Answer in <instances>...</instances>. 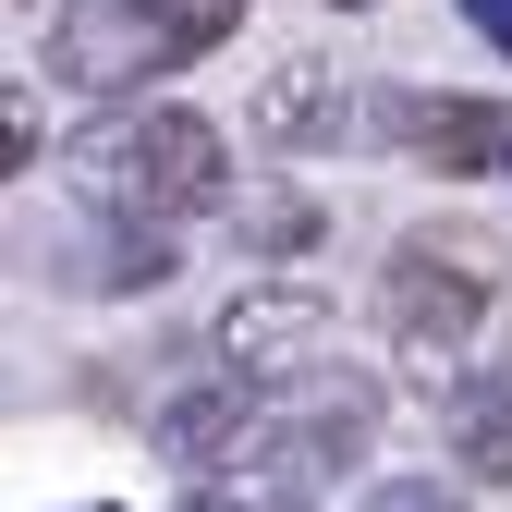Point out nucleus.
I'll list each match as a JSON object with an SVG mask.
<instances>
[{
    "instance_id": "4468645a",
    "label": "nucleus",
    "mask_w": 512,
    "mask_h": 512,
    "mask_svg": "<svg viewBox=\"0 0 512 512\" xmlns=\"http://www.w3.org/2000/svg\"><path fill=\"white\" fill-rule=\"evenodd\" d=\"M86 512H110V500H86Z\"/></svg>"
},
{
    "instance_id": "39448f33",
    "label": "nucleus",
    "mask_w": 512,
    "mask_h": 512,
    "mask_svg": "<svg viewBox=\"0 0 512 512\" xmlns=\"http://www.w3.org/2000/svg\"><path fill=\"white\" fill-rule=\"evenodd\" d=\"M366 135L403 147L415 171H512V98H452V86H378Z\"/></svg>"
},
{
    "instance_id": "0eeeda50",
    "label": "nucleus",
    "mask_w": 512,
    "mask_h": 512,
    "mask_svg": "<svg viewBox=\"0 0 512 512\" xmlns=\"http://www.w3.org/2000/svg\"><path fill=\"white\" fill-rule=\"evenodd\" d=\"M256 135L269 147H330L342 135V61H281V74H256Z\"/></svg>"
},
{
    "instance_id": "f8f14e48",
    "label": "nucleus",
    "mask_w": 512,
    "mask_h": 512,
    "mask_svg": "<svg viewBox=\"0 0 512 512\" xmlns=\"http://www.w3.org/2000/svg\"><path fill=\"white\" fill-rule=\"evenodd\" d=\"M464 25H476V37H488L500 61H512V0H464Z\"/></svg>"
},
{
    "instance_id": "423d86ee",
    "label": "nucleus",
    "mask_w": 512,
    "mask_h": 512,
    "mask_svg": "<svg viewBox=\"0 0 512 512\" xmlns=\"http://www.w3.org/2000/svg\"><path fill=\"white\" fill-rule=\"evenodd\" d=\"M196 512H317V464L293 439H244L220 476H196Z\"/></svg>"
},
{
    "instance_id": "1a4fd4ad",
    "label": "nucleus",
    "mask_w": 512,
    "mask_h": 512,
    "mask_svg": "<svg viewBox=\"0 0 512 512\" xmlns=\"http://www.w3.org/2000/svg\"><path fill=\"white\" fill-rule=\"evenodd\" d=\"M317 232H330V208H317L305 183H269V196H244V256H256L269 281H281V256H305Z\"/></svg>"
},
{
    "instance_id": "f257e3e1",
    "label": "nucleus",
    "mask_w": 512,
    "mask_h": 512,
    "mask_svg": "<svg viewBox=\"0 0 512 512\" xmlns=\"http://www.w3.org/2000/svg\"><path fill=\"white\" fill-rule=\"evenodd\" d=\"M86 196L110 220H147V232H183L196 208L232 196V147H220V122L196 98H147V110H122L110 135H86Z\"/></svg>"
},
{
    "instance_id": "20e7f679",
    "label": "nucleus",
    "mask_w": 512,
    "mask_h": 512,
    "mask_svg": "<svg viewBox=\"0 0 512 512\" xmlns=\"http://www.w3.org/2000/svg\"><path fill=\"white\" fill-rule=\"evenodd\" d=\"M330 330H342V305L317 293V281H244L232 305H220V330H208V354L232 366V391H281V378H305L317 354H330Z\"/></svg>"
},
{
    "instance_id": "9b49d317",
    "label": "nucleus",
    "mask_w": 512,
    "mask_h": 512,
    "mask_svg": "<svg viewBox=\"0 0 512 512\" xmlns=\"http://www.w3.org/2000/svg\"><path fill=\"white\" fill-rule=\"evenodd\" d=\"M366 512H452V488H427V476H391V488H366Z\"/></svg>"
},
{
    "instance_id": "f03ea898",
    "label": "nucleus",
    "mask_w": 512,
    "mask_h": 512,
    "mask_svg": "<svg viewBox=\"0 0 512 512\" xmlns=\"http://www.w3.org/2000/svg\"><path fill=\"white\" fill-rule=\"evenodd\" d=\"M244 25V0H61L49 13V74L74 98H135L159 74H183L196 49H220Z\"/></svg>"
},
{
    "instance_id": "6e6552de",
    "label": "nucleus",
    "mask_w": 512,
    "mask_h": 512,
    "mask_svg": "<svg viewBox=\"0 0 512 512\" xmlns=\"http://www.w3.org/2000/svg\"><path fill=\"white\" fill-rule=\"evenodd\" d=\"M452 452H464L476 488H512V366H488V378L452 391Z\"/></svg>"
},
{
    "instance_id": "ddd939ff",
    "label": "nucleus",
    "mask_w": 512,
    "mask_h": 512,
    "mask_svg": "<svg viewBox=\"0 0 512 512\" xmlns=\"http://www.w3.org/2000/svg\"><path fill=\"white\" fill-rule=\"evenodd\" d=\"M342 13H366V0H342Z\"/></svg>"
},
{
    "instance_id": "7ed1b4c3",
    "label": "nucleus",
    "mask_w": 512,
    "mask_h": 512,
    "mask_svg": "<svg viewBox=\"0 0 512 512\" xmlns=\"http://www.w3.org/2000/svg\"><path fill=\"white\" fill-rule=\"evenodd\" d=\"M488 305H500V244L488 232H403L391 244V269H378V330H391L403 354H464L488 330Z\"/></svg>"
},
{
    "instance_id": "9d476101",
    "label": "nucleus",
    "mask_w": 512,
    "mask_h": 512,
    "mask_svg": "<svg viewBox=\"0 0 512 512\" xmlns=\"http://www.w3.org/2000/svg\"><path fill=\"white\" fill-rule=\"evenodd\" d=\"M37 147H49V98L13 86V98H0V171H37Z\"/></svg>"
}]
</instances>
